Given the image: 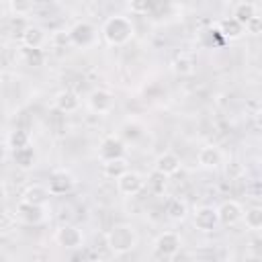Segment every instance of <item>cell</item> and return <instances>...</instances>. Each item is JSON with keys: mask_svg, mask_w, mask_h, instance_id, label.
Instances as JSON below:
<instances>
[{"mask_svg": "<svg viewBox=\"0 0 262 262\" xmlns=\"http://www.w3.org/2000/svg\"><path fill=\"white\" fill-rule=\"evenodd\" d=\"M217 209V219H219V225H225V227H233L242 221L244 217V205L235 199H225Z\"/></svg>", "mask_w": 262, "mask_h": 262, "instance_id": "obj_8", "label": "cell"}, {"mask_svg": "<svg viewBox=\"0 0 262 262\" xmlns=\"http://www.w3.org/2000/svg\"><path fill=\"white\" fill-rule=\"evenodd\" d=\"M6 156H8V145L6 141H0V164L6 160Z\"/></svg>", "mask_w": 262, "mask_h": 262, "instance_id": "obj_36", "label": "cell"}, {"mask_svg": "<svg viewBox=\"0 0 262 262\" xmlns=\"http://www.w3.org/2000/svg\"><path fill=\"white\" fill-rule=\"evenodd\" d=\"M180 248H182V237H180L178 231H172V229L158 233V237H156V242H154V252H156L158 256H162V258H170V256L176 254Z\"/></svg>", "mask_w": 262, "mask_h": 262, "instance_id": "obj_10", "label": "cell"}, {"mask_svg": "<svg viewBox=\"0 0 262 262\" xmlns=\"http://www.w3.org/2000/svg\"><path fill=\"white\" fill-rule=\"evenodd\" d=\"M180 158L174 154V151H162L158 158H156V162H154V170L156 172H160V174H164V176H174V174H178V170H180Z\"/></svg>", "mask_w": 262, "mask_h": 262, "instance_id": "obj_16", "label": "cell"}, {"mask_svg": "<svg viewBox=\"0 0 262 262\" xmlns=\"http://www.w3.org/2000/svg\"><path fill=\"white\" fill-rule=\"evenodd\" d=\"M141 133H143V127H141V125L127 121V123H123V127H121V135H119V137H121L123 141H135L137 137H141Z\"/></svg>", "mask_w": 262, "mask_h": 262, "instance_id": "obj_29", "label": "cell"}, {"mask_svg": "<svg viewBox=\"0 0 262 262\" xmlns=\"http://www.w3.org/2000/svg\"><path fill=\"white\" fill-rule=\"evenodd\" d=\"M258 4L256 2H235L233 4V10H231V18H235L242 27L252 18V16H258Z\"/></svg>", "mask_w": 262, "mask_h": 262, "instance_id": "obj_20", "label": "cell"}, {"mask_svg": "<svg viewBox=\"0 0 262 262\" xmlns=\"http://www.w3.org/2000/svg\"><path fill=\"white\" fill-rule=\"evenodd\" d=\"M100 37L111 47H123L135 37V25L127 14H111L100 27Z\"/></svg>", "mask_w": 262, "mask_h": 262, "instance_id": "obj_1", "label": "cell"}, {"mask_svg": "<svg viewBox=\"0 0 262 262\" xmlns=\"http://www.w3.org/2000/svg\"><path fill=\"white\" fill-rule=\"evenodd\" d=\"M154 8H156V4L151 0H131V2H127V10L135 16H147V14L154 12Z\"/></svg>", "mask_w": 262, "mask_h": 262, "instance_id": "obj_28", "label": "cell"}, {"mask_svg": "<svg viewBox=\"0 0 262 262\" xmlns=\"http://www.w3.org/2000/svg\"><path fill=\"white\" fill-rule=\"evenodd\" d=\"M68 33H70V43L76 49H90V47H94L98 43V35H100V31L90 20H76L68 29Z\"/></svg>", "mask_w": 262, "mask_h": 262, "instance_id": "obj_3", "label": "cell"}, {"mask_svg": "<svg viewBox=\"0 0 262 262\" xmlns=\"http://www.w3.org/2000/svg\"><path fill=\"white\" fill-rule=\"evenodd\" d=\"M166 215H168V219H172V221H184L186 219V215H188V205L182 201V199H170L168 203H166Z\"/></svg>", "mask_w": 262, "mask_h": 262, "instance_id": "obj_25", "label": "cell"}, {"mask_svg": "<svg viewBox=\"0 0 262 262\" xmlns=\"http://www.w3.org/2000/svg\"><path fill=\"white\" fill-rule=\"evenodd\" d=\"M23 59L27 66L39 68L45 61V53H43V49H23Z\"/></svg>", "mask_w": 262, "mask_h": 262, "instance_id": "obj_31", "label": "cell"}, {"mask_svg": "<svg viewBox=\"0 0 262 262\" xmlns=\"http://www.w3.org/2000/svg\"><path fill=\"white\" fill-rule=\"evenodd\" d=\"M217 29H219V33H221V37H223L225 41H235V39H239V37L244 35V27H242L235 18H231V16L219 20Z\"/></svg>", "mask_w": 262, "mask_h": 262, "instance_id": "obj_23", "label": "cell"}, {"mask_svg": "<svg viewBox=\"0 0 262 262\" xmlns=\"http://www.w3.org/2000/svg\"><path fill=\"white\" fill-rule=\"evenodd\" d=\"M129 170V160L125 156L115 158V160H106L102 162V176L108 180H117L121 174H125Z\"/></svg>", "mask_w": 262, "mask_h": 262, "instance_id": "obj_19", "label": "cell"}, {"mask_svg": "<svg viewBox=\"0 0 262 262\" xmlns=\"http://www.w3.org/2000/svg\"><path fill=\"white\" fill-rule=\"evenodd\" d=\"M170 262H194L192 260V254L188 252V250H184V248H180L176 254H172L170 258H168Z\"/></svg>", "mask_w": 262, "mask_h": 262, "instance_id": "obj_34", "label": "cell"}, {"mask_svg": "<svg viewBox=\"0 0 262 262\" xmlns=\"http://www.w3.org/2000/svg\"><path fill=\"white\" fill-rule=\"evenodd\" d=\"M172 70L176 76H192L196 70V59L188 51H180L172 59Z\"/></svg>", "mask_w": 262, "mask_h": 262, "instance_id": "obj_18", "label": "cell"}, {"mask_svg": "<svg viewBox=\"0 0 262 262\" xmlns=\"http://www.w3.org/2000/svg\"><path fill=\"white\" fill-rule=\"evenodd\" d=\"M49 43V35L41 25H27L20 33L23 49H43Z\"/></svg>", "mask_w": 262, "mask_h": 262, "instance_id": "obj_11", "label": "cell"}, {"mask_svg": "<svg viewBox=\"0 0 262 262\" xmlns=\"http://www.w3.org/2000/svg\"><path fill=\"white\" fill-rule=\"evenodd\" d=\"M6 194H8V190H6V184H4L2 180H0V203H2L4 199H6Z\"/></svg>", "mask_w": 262, "mask_h": 262, "instance_id": "obj_37", "label": "cell"}, {"mask_svg": "<svg viewBox=\"0 0 262 262\" xmlns=\"http://www.w3.org/2000/svg\"><path fill=\"white\" fill-rule=\"evenodd\" d=\"M196 164L203 170H217L223 164V151L217 145H203L196 154Z\"/></svg>", "mask_w": 262, "mask_h": 262, "instance_id": "obj_15", "label": "cell"}, {"mask_svg": "<svg viewBox=\"0 0 262 262\" xmlns=\"http://www.w3.org/2000/svg\"><path fill=\"white\" fill-rule=\"evenodd\" d=\"M199 45L201 47H207V49H211V47H223L225 45V39L221 37L217 25L199 31Z\"/></svg>", "mask_w": 262, "mask_h": 262, "instance_id": "obj_22", "label": "cell"}, {"mask_svg": "<svg viewBox=\"0 0 262 262\" xmlns=\"http://www.w3.org/2000/svg\"><path fill=\"white\" fill-rule=\"evenodd\" d=\"M244 33H248V35H260L262 33V16L258 14V16H252L246 25H244Z\"/></svg>", "mask_w": 262, "mask_h": 262, "instance_id": "obj_33", "label": "cell"}, {"mask_svg": "<svg viewBox=\"0 0 262 262\" xmlns=\"http://www.w3.org/2000/svg\"><path fill=\"white\" fill-rule=\"evenodd\" d=\"M168 180H170L168 176H164V174L151 170V172L145 176V190L151 192V194H156V196H160V194L166 192V188H168Z\"/></svg>", "mask_w": 262, "mask_h": 262, "instance_id": "obj_24", "label": "cell"}, {"mask_svg": "<svg viewBox=\"0 0 262 262\" xmlns=\"http://www.w3.org/2000/svg\"><path fill=\"white\" fill-rule=\"evenodd\" d=\"M242 221L246 223V227H248L250 231H254V233H256V231H260V229H262V207L254 205V207L246 209V211H244Z\"/></svg>", "mask_w": 262, "mask_h": 262, "instance_id": "obj_26", "label": "cell"}, {"mask_svg": "<svg viewBox=\"0 0 262 262\" xmlns=\"http://www.w3.org/2000/svg\"><path fill=\"white\" fill-rule=\"evenodd\" d=\"M8 8L14 16H27L29 12L35 10V2H27V0H12L8 2Z\"/></svg>", "mask_w": 262, "mask_h": 262, "instance_id": "obj_32", "label": "cell"}, {"mask_svg": "<svg viewBox=\"0 0 262 262\" xmlns=\"http://www.w3.org/2000/svg\"><path fill=\"white\" fill-rule=\"evenodd\" d=\"M86 106H88L90 113L106 117L115 111V94L106 88H94L86 96Z\"/></svg>", "mask_w": 262, "mask_h": 262, "instance_id": "obj_4", "label": "cell"}, {"mask_svg": "<svg viewBox=\"0 0 262 262\" xmlns=\"http://www.w3.org/2000/svg\"><path fill=\"white\" fill-rule=\"evenodd\" d=\"M6 145L12 147V151L31 145V135H29V131H27V129H12V131L8 133Z\"/></svg>", "mask_w": 262, "mask_h": 262, "instance_id": "obj_27", "label": "cell"}, {"mask_svg": "<svg viewBox=\"0 0 262 262\" xmlns=\"http://www.w3.org/2000/svg\"><path fill=\"white\" fill-rule=\"evenodd\" d=\"M246 262H260V258H258V256H252V258H248Z\"/></svg>", "mask_w": 262, "mask_h": 262, "instance_id": "obj_38", "label": "cell"}, {"mask_svg": "<svg viewBox=\"0 0 262 262\" xmlns=\"http://www.w3.org/2000/svg\"><path fill=\"white\" fill-rule=\"evenodd\" d=\"M47 190L51 196H61V194H68L74 190L76 186V176L70 172V170H55L49 174V180H47Z\"/></svg>", "mask_w": 262, "mask_h": 262, "instance_id": "obj_7", "label": "cell"}, {"mask_svg": "<svg viewBox=\"0 0 262 262\" xmlns=\"http://www.w3.org/2000/svg\"><path fill=\"white\" fill-rule=\"evenodd\" d=\"M115 186H117V192L123 196H137L145 188V176L141 172L129 168L125 174H121L115 180Z\"/></svg>", "mask_w": 262, "mask_h": 262, "instance_id": "obj_5", "label": "cell"}, {"mask_svg": "<svg viewBox=\"0 0 262 262\" xmlns=\"http://www.w3.org/2000/svg\"><path fill=\"white\" fill-rule=\"evenodd\" d=\"M49 190H47V186L45 184H29L25 190H23V194H20V201L23 203H29V205H39V207H47V203H49Z\"/></svg>", "mask_w": 262, "mask_h": 262, "instance_id": "obj_17", "label": "cell"}, {"mask_svg": "<svg viewBox=\"0 0 262 262\" xmlns=\"http://www.w3.org/2000/svg\"><path fill=\"white\" fill-rule=\"evenodd\" d=\"M80 96L74 92V90H70V88H63V90H59L55 96H53V108L57 111V113H61V115H72V113H76L78 108H80Z\"/></svg>", "mask_w": 262, "mask_h": 262, "instance_id": "obj_14", "label": "cell"}, {"mask_svg": "<svg viewBox=\"0 0 262 262\" xmlns=\"http://www.w3.org/2000/svg\"><path fill=\"white\" fill-rule=\"evenodd\" d=\"M12 162L20 170H31L37 164V151H35V147L33 145H27V147L14 149L12 151Z\"/></svg>", "mask_w": 262, "mask_h": 262, "instance_id": "obj_21", "label": "cell"}, {"mask_svg": "<svg viewBox=\"0 0 262 262\" xmlns=\"http://www.w3.org/2000/svg\"><path fill=\"white\" fill-rule=\"evenodd\" d=\"M121 156H125V141L115 133L102 137V141L98 145V158L102 162H106V160H115Z\"/></svg>", "mask_w": 262, "mask_h": 262, "instance_id": "obj_12", "label": "cell"}, {"mask_svg": "<svg viewBox=\"0 0 262 262\" xmlns=\"http://www.w3.org/2000/svg\"><path fill=\"white\" fill-rule=\"evenodd\" d=\"M246 190L252 194V199H260V182H258V180H254V182H252V186H250V188H246Z\"/></svg>", "mask_w": 262, "mask_h": 262, "instance_id": "obj_35", "label": "cell"}, {"mask_svg": "<svg viewBox=\"0 0 262 262\" xmlns=\"http://www.w3.org/2000/svg\"><path fill=\"white\" fill-rule=\"evenodd\" d=\"M53 239H55L57 246H61L66 250H72V252L74 250H80L84 246V233H82V229L76 227V225H72V223L59 225L55 229V233H53Z\"/></svg>", "mask_w": 262, "mask_h": 262, "instance_id": "obj_6", "label": "cell"}, {"mask_svg": "<svg viewBox=\"0 0 262 262\" xmlns=\"http://www.w3.org/2000/svg\"><path fill=\"white\" fill-rule=\"evenodd\" d=\"M16 217L27 223V225H41L47 219V207H39V205H29L18 201L16 205Z\"/></svg>", "mask_w": 262, "mask_h": 262, "instance_id": "obj_13", "label": "cell"}, {"mask_svg": "<svg viewBox=\"0 0 262 262\" xmlns=\"http://www.w3.org/2000/svg\"><path fill=\"white\" fill-rule=\"evenodd\" d=\"M192 225L203 231V233H211L219 227V219H217V209L213 205H201L194 209L192 213Z\"/></svg>", "mask_w": 262, "mask_h": 262, "instance_id": "obj_9", "label": "cell"}, {"mask_svg": "<svg viewBox=\"0 0 262 262\" xmlns=\"http://www.w3.org/2000/svg\"><path fill=\"white\" fill-rule=\"evenodd\" d=\"M104 239H106V248H108L111 254H115V256H125V254L133 252V250L137 248V244H139V233H137V229H135L131 223L121 221V223H115V225L106 231Z\"/></svg>", "mask_w": 262, "mask_h": 262, "instance_id": "obj_2", "label": "cell"}, {"mask_svg": "<svg viewBox=\"0 0 262 262\" xmlns=\"http://www.w3.org/2000/svg\"><path fill=\"white\" fill-rule=\"evenodd\" d=\"M49 45H53L55 49H68V47H72L68 29H59V31L51 33L49 35Z\"/></svg>", "mask_w": 262, "mask_h": 262, "instance_id": "obj_30", "label": "cell"}]
</instances>
